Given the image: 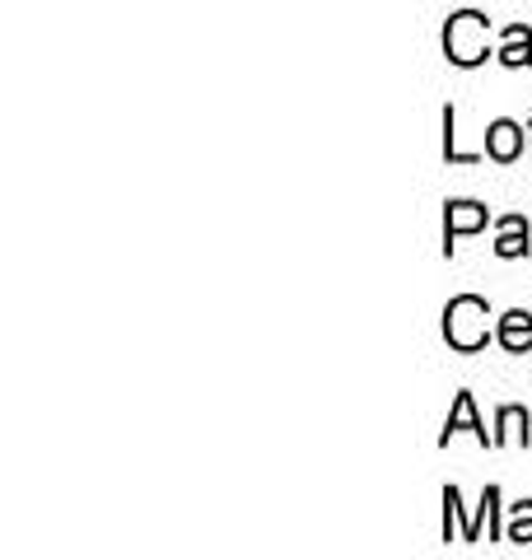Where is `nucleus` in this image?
Segmentation results:
<instances>
[{"instance_id":"obj_1","label":"nucleus","mask_w":532,"mask_h":560,"mask_svg":"<svg viewBox=\"0 0 532 560\" xmlns=\"http://www.w3.org/2000/svg\"><path fill=\"white\" fill-rule=\"evenodd\" d=\"M443 331H449V341L463 346V350L482 346V341H486V304H482V300H453Z\"/></svg>"},{"instance_id":"obj_2","label":"nucleus","mask_w":532,"mask_h":560,"mask_svg":"<svg viewBox=\"0 0 532 560\" xmlns=\"http://www.w3.org/2000/svg\"><path fill=\"white\" fill-rule=\"evenodd\" d=\"M482 33V14H458V20L449 24V51H453V61H482L486 57V38H476Z\"/></svg>"},{"instance_id":"obj_4","label":"nucleus","mask_w":532,"mask_h":560,"mask_svg":"<svg viewBox=\"0 0 532 560\" xmlns=\"http://www.w3.org/2000/svg\"><path fill=\"white\" fill-rule=\"evenodd\" d=\"M500 341L509 350H523L532 341V318L528 313H505V323H500Z\"/></svg>"},{"instance_id":"obj_5","label":"nucleus","mask_w":532,"mask_h":560,"mask_svg":"<svg viewBox=\"0 0 532 560\" xmlns=\"http://www.w3.org/2000/svg\"><path fill=\"white\" fill-rule=\"evenodd\" d=\"M476 224H486V210H476V206H453L449 210V234H463V230H476Z\"/></svg>"},{"instance_id":"obj_6","label":"nucleus","mask_w":532,"mask_h":560,"mask_svg":"<svg viewBox=\"0 0 532 560\" xmlns=\"http://www.w3.org/2000/svg\"><path fill=\"white\" fill-rule=\"evenodd\" d=\"M509 541H532V504H519V514L509 523Z\"/></svg>"},{"instance_id":"obj_3","label":"nucleus","mask_w":532,"mask_h":560,"mask_svg":"<svg viewBox=\"0 0 532 560\" xmlns=\"http://www.w3.org/2000/svg\"><path fill=\"white\" fill-rule=\"evenodd\" d=\"M519 150H523V131L513 127V121H495L490 127V154L495 160H513Z\"/></svg>"},{"instance_id":"obj_7","label":"nucleus","mask_w":532,"mask_h":560,"mask_svg":"<svg viewBox=\"0 0 532 560\" xmlns=\"http://www.w3.org/2000/svg\"><path fill=\"white\" fill-rule=\"evenodd\" d=\"M528 238V234H523ZM523 238H519V220H509V230H505V238L495 243V248H500L505 257H513V253H523Z\"/></svg>"}]
</instances>
